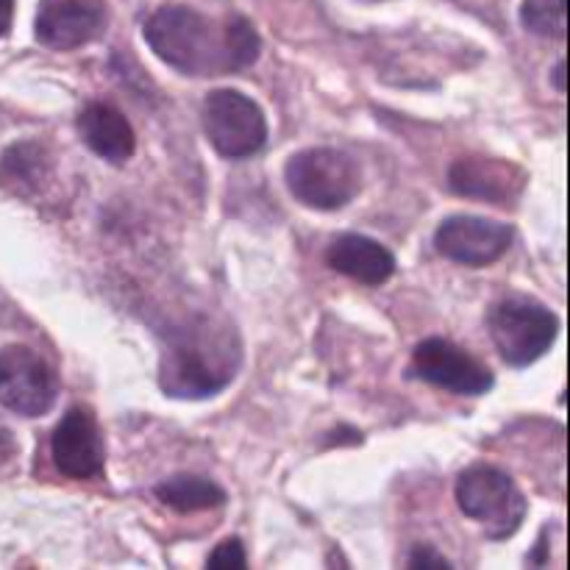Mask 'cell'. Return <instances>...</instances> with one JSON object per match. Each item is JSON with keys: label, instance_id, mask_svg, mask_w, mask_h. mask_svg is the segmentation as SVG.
Listing matches in <instances>:
<instances>
[{"label": "cell", "instance_id": "6da1fadb", "mask_svg": "<svg viewBox=\"0 0 570 570\" xmlns=\"http://www.w3.org/2000/svg\"><path fill=\"white\" fill-rule=\"evenodd\" d=\"M145 42L167 67L195 78L232 76L262 53V39L248 17L228 14L215 22L189 6L154 11L145 22Z\"/></svg>", "mask_w": 570, "mask_h": 570}, {"label": "cell", "instance_id": "7a4b0ae2", "mask_svg": "<svg viewBox=\"0 0 570 570\" xmlns=\"http://www.w3.org/2000/svg\"><path fill=\"white\" fill-rule=\"evenodd\" d=\"M239 337L215 317H189L161 340L159 387L178 401H204L223 393L239 373Z\"/></svg>", "mask_w": 570, "mask_h": 570}, {"label": "cell", "instance_id": "ffe728a7", "mask_svg": "<svg viewBox=\"0 0 570 570\" xmlns=\"http://www.w3.org/2000/svg\"><path fill=\"white\" fill-rule=\"evenodd\" d=\"M14 456H17L14 434L9 432V426H3V423H0V471H3V468L9 465Z\"/></svg>", "mask_w": 570, "mask_h": 570}, {"label": "cell", "instance_id": "e0dca14e", "mask_svg": "<svg viewBox=\"0 0 570 570\" xmlns=\"http://www.w3.org/2000/svg\"><path fill=\"white\" fill-rule=\"evenodd\" d=\"M521 26L538 37L566 39L568 0H523Z\"/></svg>", "mask_w": 570, "mask_h": 570}, {"label": "cell", "instance_id": "8992f818", "mask_svg": "<svg viewBox=\"0 0 570 570\" xmlns=\"http://www.w3.org/2000/svg\"><path fill=\"white\" fill-rule=\"evenodd\" d=\"M204 131L212 148L226 159H248L267 142L265 111L239 89H215L206 95Z\"/></svg>", "mask_w": 570, "mask_h": 570}, {"label": "cell", "instance_id": "5b68a950", "mask_svg": "<svg viewBox=\"0 0 570 570\" xmlns=\"http://www.w3.org/2000/svg\"><path fill=\"white\" fill-rule=\"evenodd\" d=\"M488 332L510 367H529L546 356L560 334V321L532 295H504L488 312Z\"/></svg>", "mask_w": 570, "mask_h": 570}, {"label": "cell", "instance_id": "30bf717a", "mask_svg": "<svg viewBox=\"0 0 570 570\" xmlns=\"http://www.w3.org/2000/svg\"><path fill=\"white\" fill-rule=\"evenodd\" d=\"M50 456L61 476L87 482L104 473L106 443L100 434L98 417L89 406L76 404L65 412L50 434Z\"/></svg>", "mask_w": 570, "mask_h": 570}, {"label": "cell", "instance_id": "277c9868", "mask_svg": "<svg viewBox=\"0 0 570 570\" xmlns=\"http://www.w3.org/2000/svg\"><path fill=\"white\" fill-rule=\"evenodd\" d=\"M284 181L298 204L315 212H337L362 189V167L337 148H306L287 159Z\"/></svg>", "mask_w": 570, "mask_h": 570}, {"label": "cell", "instance_id": "ac0fdd59", "mask_svg": "<svg viewBox=\"0 0 570 570\" xmlns=\"http://www.w3.org/2000/svg\"><path fill=\"white\" fill-rule=\"evenodd\" d=\"M245 566H248V551H245L239 538H226L206 557V568L209 570H243Z\"/></svg>", "mask_w": 570, "mask_h": 570}, {"label": "cell", "instance_id": "44dd1931", "mask_svg": "<svg viewBox=\"0 0 570 570\" xmlns=\"http://www.w3.org/2000/svg\"><path fill=\"white\" fill-rule=\"evenodd\" d=\"M11 17H14V0H0V37L9 31Z\"/></svg>", "mask_w": 570, "mask_h": 570}, {"label": "cell", "instance_id": "d6986e66", "mask_svg": "<svg viewBox=\"0 0 570 570\" xmlns=\"http://www.w3.org/2000/svg\"><path fill=\"white\" fill-rule=\"evenodd\" d=\"M412 570H451L449 560H445L443 554H440L438 549H432V546H417V549H412L410 554V562H406Z\"/></svg>", "mask_w": 570, "mask_h": 570}, {"label": "cell", "instance_id": "9a60e30c", "mask_svg": "<svg viewBox=\"0 0 570 570\" xmlns=\"http://www.w3.org/2000/svg\"><path fill=\"white\" fill-rule=\"evenodd\" d=\"M53 176V156L45 145L26 139L0 154V189L17 198H37Z\"/></svg>", "mask_w": 570, "mask_h": 570}, {"label": "cell", "instance_id": "7402d4cb", "mask_svg": "<svg viewBox=\"0 0 570 570\" xmlns=\"http://www.w3.org/2000/svg\"><path fill=\"white\" fill-rule=\"evenodd\" d=\"M554 87L557 92H566V61H560V65L554 67Z\"/></svg>", "mask_w": 570, "mask_h": 570}, {"label": "cell", "instance_id": "52a82bcc", "mask_svg": "<svg viewBox=\"0 0 570 570\" xmlns=\"http://www.w3.org/2000/svg\"><path fill=\"white\" fill-rule=\"evenodd\" d=\"M59 376L28 345L0 348V406L20 417H42L59 399Z\"/></svg>", "mask_w": 570, "mask_h": 570}, {"label": "cell", "instance_id": "4fadbf2b", "mask_svg": "<svg viewBox=\"0 0 570 570\" xmlns=\"http://www.w3.org/2000/svg\"><path fill=\"white\" fill-rule=\"evenodd\" d=\"M78 134L83 145L109 165H126L137 150V134L117 106L106 100H89L78 111Z\"/></svg>", "mask_w": 570, "mask_h": 570}, {"label": "cell", "instance_id": "ba28073f", "mask_svg": "<svg viewBox=\"0 0 570 570\" xmlns=\"http://www.w3.org/2000/svg\"><path fill=\"white\" fill-rule=\"evenodd\" d=\"M406 376L421 379V382L454 395H484L495 384L493 371L484 362H479L476 356L445 337L421 340L412 351Z\"/></svg>", "mask_w": 570, "mask_h": 570}, {"label": "cell", "instance_id": "9c48e42d", "mask_svg": "<svg viewBox=\"0 0 570 570\" xmlns=\"http://www.w3.org/2000/svg\"><path fill=\"white\" fill-rule=\"evenodd\" d=\"M515 228L510 223L479 215H451L434 232L440 256L465 267H488L510 250Z\"/></svg>", "mask_w": 570, "mask_h": 570}, {"label": "cell", "instance_id": "8fae6325", "mask_svg": "<svg viewBox=\"0 0 570 570\" xmlns=\"http://www.w3.org/2000/svg\"><path fill=\"white\" fill-rule=\"evenodd\" d=\"M109 22L106 0H39L33 37L50 50H76L98 39Z\"/></svg>", "mask_w": 570, "mask_h": 570}, {"label": "cell", "instance_id": "3957f363", "mask_svg": "<svg viewBox=\"0 0 570 570\" xmlns=\"http://www.w3.org/2000/svg\"><path fill=\"white\" fill-rule=\"evenodd\" d=\"M456 504L468 521L479 523L484 538L510 540L523 527L529 501L515 479L493 465H473L456 479Z\"/></svg>", "mask_w": 570, "mask_h": 570}, {"label": "cell", "instance_id": "7c38bea8", "mask_svg": "<svg viewBox=\"0 0 570 570\" xmlns=\"http://www.w3.org/2000/svg\"><path fill=\"white\" fill-rule=\"evenodd\" d=\"M449 187L462 198L484 200V204H512L527 189V173L510 159L462 156L451 165Z\"/></svg>", "mask_w": 570, "mask_h": 570}, {"label": "cell", "instance_id": "5bb4252c", "mask_svg": "<svg viewBox=\"0 0 570 570\" xmlns=\"http://www.w3.org/2000/svg\"><path fill=\"white\" fill-rule=\"evenodd\" d=\"M326 262L340 276H348L354 282L379 287L390 282L395 273L393 250L384 248L379 239L365 237V234H340L326 250Z\"/></svg>", "mask_w": 570, "mask_h": 570}, {"label": "cell", "instance_id": "2e32d148", "mask_svg": "<svg viewBox=\"0 0 570 570\" xmlns=\"http://www.w3.org/2000/svg\"><path fill=\"white\" fill-rule=\"evenodd\" d=\"M156 501L165 504L173 512H204L215 510V507L226 504V490L209 476H198V473H176V476L165 479L156 484L154 490Z\"/></svg>", "mask_w": 570, "mask_h": 570}]
</instances>
